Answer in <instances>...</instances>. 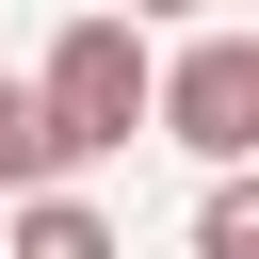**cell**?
<instances>
[{
    "label": "cell",
    "instance_id": "obj_1",
    "mask_svg": "<svg viewBox=\"0 0 259 259\" xmlns=\"http://www.w3.org/2000/svg\"><path fill=\"white\" fill-rule=\"evenodd\" d=\"M32 113H49L65 162H113L130 130H162V65H146V32H130V16H65L49 65H32Z\"/></svg>",
    "mask_w": 259,
    "mask_h": 259
},
{
    "label": "cell",
    "instance_id": "obj_2",
    "mask_svg": "<svg viewBox=\"0 0 259 259\" xmlns=\"http://www.w3.org/2000/svg\"><path fill=\"white\" fill-rule=\"evenodd\" d=\"M162 130L210 162V178H259V32H194L162 65Z\"/></svg>",
    "mask_w": 259,
    "mask_h": 259
},
{
    "label": "cell",
    "instance_id": "obj_3",
    "mask_svg": "<svg viewBox=\"0 0 259 259\" xmlns=\"http://www.w3.org/2000/svg\"><path fill=\"white\" fill-rule=\"evenodd\" d=\"M49 178H65V146H49V113H32V81H0V194L32 210Z\"/></svg>",
    "mask_w": 259,
    "mask_h": 259
},
{
    "label": "cell",
    "instance_id": "obj_4",
    "mask_svg": "<svg viewBox=\"0 0 259 259\" xmlns=\"http://www.w3.org/2000/svg\"><path fill=\"white\" fill-rule=\"evenodd\" d=\"M16 259H113V227H97L81 194H32V210H16Z\"/></svg>",
    "mask_w": 259,
    "mask_h": 259
},
{
    "label": "cell",
    "instance_id": "obj_5",
    "mask_svg": "<svg viewBox=\"0 0 259 259\" xmlns=\"http://www.w3.org/2000/svg\"><path fill=\"white\" fill-rule=\"evenodd\" d=\"M194 259H259V178H210L194 194Z\"/></svg>",
    "mask_w": 259,
    "mask_h": 259
},
{
    "label": "cell",
    "instance_id": "obj_6",
    "mask_svg": "<svg viewBox=\"0 0 259 259\" xmlns=\"http://www.w3.org/2000/svg\"><path fill=\"white\" fill-rule=\"evenodd\" d=\"M146 16H194V0H130V32H146Z\"/></svg>",
    "mask_w": 259,
    "mask_h": 259
}]
</instances>
